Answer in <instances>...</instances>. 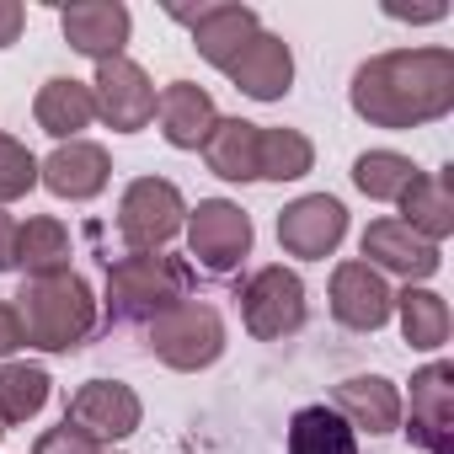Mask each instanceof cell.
I'll list each match as a JSON object with an SVG mask.
<instances>
[{
	"label": "cell",
	"instance_id": "6da1fadb",
	"mask_svg": "<svg viewBox=\"0 0 454 454\" xmlns=\"http://www.w3.org/2000/svg\"><path fill=\"white\" fill-rule=\"evenodd\" d=\"M353 113L374 129H422L454 107L449 49H390L353 70Z\"/></svg>",
	"mask_w": 454,
	"mask_h": 454
},
{
	"label": "cell",
	"instance_id": "7a4b0ae2",
	"mask_svg": "<svg viewBox=\"0 0 454 454\" xmlns=\"http://www.w3.org/2000/svg\"><path fill=\"white\" fill-rule=\"evenodd\" d=\"M17 321L22 342L43 353H70L91 337L97 326V294L81 273H54V278H27L17 289Z\"/></svg>",
	"mask_w": 454,
	"mask_h": 454
},
{
	"label": "cell",
	"instance_id": "3957f363",
	"mask_svg": "<svg viewBox=\"0 0 454 454\" xmlns=\"http://www.w3.org/2000/svg\"><path fill=\"white\" fill-rule=\"evenodd\" d=\"M192 289V268L166 252H129L107 268V321L139 326L182 305Z\"/></svg>",
	"mask_w": 454,
	"mask_h": 454
},
{
	"label": "cell",
	"instance_id": "277c9868",
	"mask_svg": "<svg viewBox=\"0 0 454 454\" xmlns=\"http://www.w3.org/2000/svg\"><path fill=\"white\" fill-rule=\"evenodd\" d=\"M150 353L166 369H182V374L208 369L224 353V321H219V310L214 305H198V300L171 305L166 316L150 321Z\"/></svg>",
	"mask_w": 454,
	"mask_h": 454
},
{
	"label": "cell",
	"instance_id": "5b68a950",
	"mask_svg": "<svg viewBox=\"0 0 454 454\" xmlns=\"http://www.w3.org/2000/svg\"><path fill=\"white\" fill-rule=\"evenodd\" d=\"M182 224H187V203H182L176 182H166V176L129 182V192L118 203V236L129 241V252H160Z\"/></svg>",
	"mask_w": 454,
	"mask_h": 454
},
{
	"label": "cell",
	"instance_id": "8992f818",
	"mask_svg": "<svg viewBox=\"0 0 454 454\" xmlns=\"http://www.w3.org/2000/svg\"><path fill=\"white\" fill-rule=\"evenodd\" d=\"M182 231H187V247H192L198 268H208V273H231L252 252V219L231 198H203L198 208H187Z\"/></svg>",
	"mask_w": 454,
	"mask_h": 454
},
{
	"label": "cell",
	"instance_id": "52a82bcc",
	"mask_svg": "<svg viewBox=\"0 0 454 454\" xmlns=\"http://www.w3.org/2000/svg\"><path fill=\"white\" fill-rule=\"evenodd\" d=\"M241 316H247V332L262 337V342H284L305 326V284L300 273L289 268H262L247 278L241 289Z\"/></svg>",
	"mask_w": 454,
	"mask_h": 454
},
{
	"label": "cell",
	"instance_id": "ba28073f",
	"mask_svg": "<svg viewBox=\"0 0 454 454\" xmlns=\"http://www.w3.org/2000/svg\"><path fill=\"white\" fill-rule=\"evenodd\" d=\"M342 236H348V208L332 192H305L278 214V247L289 257L321 262L342 247Z\"/></svg>",
	"mask_w": 454,
	"mask_h": 454
},
{
	"label": "cell",
	"instance_id": "9c48e42d",
	"mask_svg": "<svg viewBox=\"0 0 454 454\" xmlns=\"http://www.w3.org/2000/svg\"><path fill=\"white\" fill-rule=\"evenodd\" d=\"M139 417H145V406H139L134 385H123V380H86V385L70 395V411H65V422H70L75 433H86L91 443H118V438H129V433L139 427Z\"/></svg>",
	"mask_w": 454,
	"mask_h": 454
},
{
	"label": "cell",
	"instance_id": "30bf717a",
	"mask_svg": "<svg viewBox=\"0 0 454 454\" xmlns=\"http://www.w3.org/2000/svg\"><path fill=\"white\" fill-rule=\"evenodd\" d=\"M91 97H97V118L118 134H139L150 118H155V86L150 75L134 65V59H107L97 65V81H91Z\"/></svg>",
	"mask_w": 454,
	"mask_h": 454
},
{
	"label": "cell",
	"instance_id": "8fae6325",
	"mask_svg": "<svg viewBox=\"0 0 454 454\" xmlns=\"http://www.w3.org/2000/svg\"><path fill=\"white\" fill-rule=\"evenodd\" d=\"M59 27H65V43L97 65L107 59H123L129 49V33H134V17L123 0H75V6L59 12Z\"/></svg>",
	"mask_w": 454,
	"mask_h": 454
},
{
	"label": "cell",
	"instance_id": "7c38bea8",
	"mask_svg": "<svg viewBox=\"0 0 454 454\" xmlns=\"http://www.w3.org/2000/svg\"><path fill=\"white\" fill-rule=\"evenodd\" d=\"M411 443L427 454H454V369L427 364L411 374Z\"/></svg>",
	"mask_w": 454,
	"mask_h": 454
},
{
	"label": "cell",
	"instance_id": "4fadbf2b",
	"mask_svg": "<svg viewBox=\"0 0 454 454\" xmlns=\"http://www.w3.org/2000/svg\"><path fill=\"white\" fill-rule=\"evenodd\" d=\"M395 310V294L385 284V273H374L369 262H342L332 273V316L348 332H380Z\"/></svg>",
	"mask_w": 454,
	"mask_h": 454
},
{
	"label": "cell",
	"instance_id": "5bb4252c",
	"mask_svg": "<svg viewBox=\"0 0 454 454\" xmlns=\"http://www.w3.org/2000/svg\"><path fill=\"white\" fill-rule=\"evenodd\" d=\"M171 17L192 27V49H198L214 70H224V65H231V59L262 33V22H257L252 6H198V12H171Z\"/></svg>",
	"mask_w": 454,
	"mask_h": 454
},
{
	"label": "cell",
	"instance_id": "9a60e30c",
	"mask_svg": "<svg viewBox=\"0 0 454 454\" xmlns=\"http://www.w3.org/2000/svg\"><path fill=\"white\" fill-rule=\"evenodd\" d=\"M224 75H231L236 91H247L252 102H278L294 86V54H289V43L278 33H257L231 65H224Z\"/></svg>",
	"mask_w": 454,
	"mask_h": 454
},
{
	"label": "cell",
	"instance_id": "2e32d148",
	"mask_svg": "<svg viewBox=\"0 0 454 454\" xmlns=\"http://www.w3.org/2000/svg\"><path fill=\"white\" fill-rule=\"evenodd\" d=\"M364 257H369V268L380 273H401L406 284H422V278H433L438 273V247L433 241H422V236H411L401 219H374L369 231H364Z\"/></svg>",
	"mask_w": 454,
	"mask_h": 454
},
{
	"label": "cell",
	"instance_id": "e0dca14e",
	"mask_svg": "<svg viewBox=\"0 0 454 454\" xmlns=\"http://www.w3.org/2000/svg\"><path fill=\"white\" fill-rule=\"evenodd\" d=\"M107 176H113V160H107V150L91 145V139H70V145H59L49 160H38V182H43L54 198H70V203L97 198V192L107 187Z\"/></svg>",
	"mask_w": 454,
	"mask_h": 454
},
{
	"label": "cell",
	"instance_id": "ac0fdd59",
	"mask_svg": "<svg viewBox=\"0 0 454 454\" xmlns=\"http://www.w3.org/2000/svg\"><path fill=\"white\" fill-rule=\"evenodd\" d=\"M353 433H395L401 427V390L385 380V374H353L337 385V406H332Z\"/></svg>",
	"mask_w": 454,
	"mask_h": 454
},
{
	"label": "cell",
	"instance_id": "d6986e66",
	"mask_svg": "<svg viewBox=\"0 0 454 454\" xmlns=\"http://www.w3.org/2000/svg\"><path fill=\"white\" fill-rule=\"evenodd\" d=\"M155 113H160V134L171 150H203L208 129L219 123L214 113V97L192 81H171L160 97H155Z\"/></svg>",
	"mask_w": 454,
	"mask_h": 454
},
{
	"label": "cell",
	"instance_id": "ffe728a7",
	"mask_svg": "<svg viewBox=\"0 0 454 454\" xmlns=\"http://www.w3.org/2000/svg\"><path fill=\"white\" fill-rule=\"evenodd\" d=\"M33 118H38L43 134H54L59 145H70L81 129H91V118H97V97H91L86 81H75V75H54V81H43V91H38V102H33Z\"/></svg>",
	"mask_w": 454,
	"mask_h": 454
},
{
	"label": "cell",
	"instance_id": "44dd1931",
	"mask_svg": "<svg viewBox=\"0 0 454 454\" xmlns=\"http://www.w3.org/2000/svg\"><path fill=\"white\" fill-rule=\"evenodd\" d=\"M257 145H262V123L219 118L203 139V160L224 182H257Z\"/></svg>",
	"mask_w": 454,
	"mask_h": 454
},
{
	"label": "cell",
	"instance_id": "7402d4cb",
	"mask_svg": "<svg viewBox=\"0 0 454 454\" xmlns=\"http://www.w3.org/2000/svg\"><path fill=\"white\" fill-rule=\"evenodd\" d=\"M401 224H406V231L411 236H422V241H443L449 231H454V192H449V176H417L406 192H401Z\"/></svg>",
	"mask_w": 454,
	"mask_h": 454
},
{
	"label": "cell",
	"instance_id": "603a6c76",
	"mask_svg": "<svg viewBox=\"0 0 454 454\" xmlns=\"http://www.w3.org/2000/svg\"><path fill=\"white\" fill-rule=\"evenodd\" d=\"M17 268L27 278L70 273V231H65L54 214H38V219L17 224Z\"/></svg>",
	"mask_w": 454,
	"mask_h": 454
},
{
	"label": "cell",
	"instance_id": "cb8c5ba5",
	"mask_svg": "<svg viewBox=\"0 0 454 454\" xmlns=\"http://www.w3.org/2000/svg\"><path fill=\"white\" fill-rule=\"evenodd\" d=\"M289 454H358V433L332 406H300L289 422Z\"/></svg>",
	"mask_w": 454,
	"mask_h": 454
},
{
	"label": "cell",
	"instance_id": "d4e9b609",
	"mask_svg": "<svg viewBox=\"0 0 454 454\" xmlns=\"http://www.w3.org/2000/svg\"><path fill=\"white\" fill-rule=\"evenodd\" d=\"M395 310H401V337H406L411 348L433 353V348L449 342V305H443V294L406 284V289L395 294Z\"/></svg>",
	"mask_w": 454,
	"mask_h": 454
},
{
	"label": "cell",
	"instance_id": "484cf974",
	"mask_svg": "<svg viewBox=\"0 0 454 454\" xmlns=\"http://www.w3.org/2000/svg\"><path fill=\"white\" fill-rule=\"evenodd\" d=\"M49 369L38 364H0V422H33L43 406H49Z\"/></svg>",
	"mask_w": 454,
	"mask_h": 454
},
{
	"label": "cell",
	"instance_id": "4316f807",
	"mask_svg": "<svg viewBox=\"0 0 454 454\" xmlns=\"http://www.w3.org/2000/svg\"><path fill=\"white\" fill-rule=\"evenodd\" d=\"M316 166V145L300 129H262L257 145V182H300Z\"/></svg>",
	"mask_w": 454,
	"mask_h": 454
},
{
	"label": "cell",
	"instance_id": "83f0119b",
	"mask_svg": "<svg viewBox=\"0 0 454 454\" xmlns=\"http://www.w3.org/2000/svg\"><path fill=\"white\" fill-rule=\"evenodd\" d=\"M417 176H422V171H417L406 155H395V150H364V155L353 160V182H358V192L374 198V203H401V192H406Z\"/></svg>",
	"mask_w": 454,
	"mask_h": 454
},
{
	"label": "cell",
	"instance_id": "f1b7e54d",
	"mask_svg": "<svg viewBox=\"0 0 454 454\" xmlns=\"http://www.w3.org/2000/svg\"><path fill=\"white\" fill-rule=\"evenodd\" d=\"M38 187V155L12 139V134H0V203H17Z\"/></svg>",
	"mask_w": 454,
	"mask_h": 454
},
{
	"label": "cell",
	"instance_id": "f546056e",
	"mask_svg": "<svg viewBox=\"0 0 454 454\" xmlns=\"http://www.w3.org/2000/svg\"><path fill=\"white\" fill-rule=\"evenodd\" d=\"M33 454H102V443H91L86 433H75L70 422H59V427H49V433L33 443Z\"/></svg>",
	"mask_w": 454,
	"mask_h": 454
},
{
	"label": "cell",
	"instance_id": "4dcf8cb0",
	"mask_svg": "<svg viewBox=\"0 0 454 454\" xmlns=\"http://www.w3.org/2000/svg\"><path fill=\"white\" fill-rule=\"evenodd\" d=\"M27 27V12L17 6V0H0V49H12Z\"/></svg>",
	"mask_w": 454,
	"mask_h": 454
},
{
	"label": "cell",
	"instance_id": "1f68e13d",
	"mask_svg": "<svg viewBox=\"0 0 454 454\" xmlns=\"http://www.w3.org/2000/svg\"><path fill=\"white\" fill-rule=\"evenodd\" d=\"M22 348V321H17V305L0 300V358H12Z\"/></svg>",
	"mask_w": 454,
	"mask_h": 454
},
{
	"label": "cell",
	"instance_id": "d6a6232c",
	"mask_svg": "<svg viewBox=\"0 0 454 454\" xmlns=\"http://www.w3.org/2000/svg\"><path fill=\"white\" fill-rule=\"evenodd\" d=\"M17 268V219L0 208V273Z\"/></svg>",
	"mask_w": 454,
	"mask_h": 454
},
{
	"label": "cell",
	"instance_id": "836d02e7",
	"mask_svg": "<svg viewBox=\"0 0 454 454\" xmlns=\"http://www.w3.org/2000/svg\"><path fill=\"white\" fill-rule=\"evenodd\" d=\"M0 438H6V422H0Z\"/></svg>",
	"mask_w": 454,
	"mask_h": 454
}]
</instances>
